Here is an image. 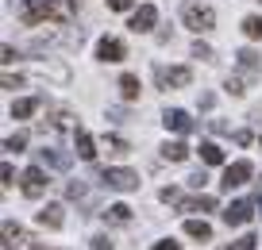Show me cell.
I'll use <instances>...</instances> for the list:
<instances>
[{"label": "cell", "instance_id": "cell-1", "mask_svg": "<svg viewBox=\"0 0 262 250\" xmlns=\"http://www.w3.org/2000/svg\"><path fill=\"white\" fill-rule=\"evenodd\" d=\"M155 77H158V85H162V89H185L189 81H193V73H189L185 65H158Z\"/></svg>", "mask_w": 262, "mask_h": 250}, {"label": "cell", "instance_id": "cell-2", "mask_svg": "<svg viewBox=\"0 0 262 250\" xmlns=\"http://www.w3.org/2000/svg\"><path fill=\"white\" fill-rule=\"evenodd\" d=\"M108 189H120V193H131V189H139V173L135 170H104L100 173Z\"/></svg>", "mask_w": 262, "mask_h": 250}, {"label": "cell", "instance_id": "cell-3", "mask_svg": "<svg viewBox=\"0 0 262 250\" xmlns=\"http://www.w3.org/2000/svg\"><path fill=\"white\" fill-rule=\"evenodd\" d=\"M181 16H185V24L193 27V31H212V24H216L212 8H201V4H185Z\"/></svg>", "mask_w": 262, "mask_h": 250}, {"label": "cell", "instance_id": "cell-4", "mask_svg": "<svg viewBox=\"0 0 262 250\" xmlns=\"http://www.w3.org/2000/svg\"><path fill=\"white\" fill-rule=\"evenodd\" d=\"M251 173H254V166L251 162H231L228 170H224V181H220V189H239V185H247V181H251Z\"/></svg>", "mask_w": 262, "mask_h": 250}, {"label": "cell", "instance_id": "cell-5", "mask_svg": "<svg viewBox=\"0 0 262 250\" xmlns=\"http://www.w3.org/2000/svg\"><path fill=\"white\" fill-rule=\"evenodd\" d=\"M19 19H24L27 27L50 19V0H24V4H19Z\"/></svg>", "mask_w": 262, "mask_h": 250}, {"label": "cell", "instance_id": "cell-6", "mask_svg": "<svg viewBox=\"0 0 262 250\" xmlns=\"http://www.w3.org/2000/svg\"><path fill=\"white\" fill-rule=\"evenodd\" d=\"M251 216H254V204H251V200H235V204H228V208H224V223H228V227L251 223Z\"/></svg>", "mask_w": 262, "mask_h": 250}, {"label": "cell", "instance_id": "cell-7", "mask_svg": "<svg viewBox=\"0 0 262 250\" xmlns=\"http://www.w3.org/2000/svg\"><path fill=\"white\" fill-rule=\"evenodd\" d=\"M24 193L31 196V200H39V196L47 193V173H42L39 166H31V170L24 173Z\"/></svg>", "mask_w": 262, "mask_h": 250}, {"label": "cell", "instance_id": "cell-8", "mask_svg": "<svg viewBox=\"0 0 262 250\" xmlns=\"http://www.w3.org/2000/svg\"><path fill=\"white\" fill-rule=\"evenodd\" d=\"M123 54H127V50H123L120 39H100L97 42V58L100 62H123Z\"/></svg>", "mask_w": 262, "mask_h": 250}, {"label": "cell", "instance_id": "cell-9", "mask_svg": "<svg viewBox=\"0 0 262 250\" xmlns=\"http://www.w3.org/2000/svg\"><path fill=\"white\" fill-rule=\"evenodd\" d=\"M162 123L170 131H178V135H185V131H193V120H189V112H181V108H170V112L162 116Z\"/></svg>", "mask_w": 262, "mask_h": 250}, {"label": "cell", "instance_id": "cell-10", "mask_svg": "<svg viewBox=\"0 0 262 250\" xmlns=\"http://www.w3.org/2000/svg\"><path fill=\"white\" fill-rule=\"evenodd\" d=\"M155 19H158V12L150 8V4H143V8L131 16V31H150V27H155Z\"/></svg>", "mask_w": 262, "mask_h": 250}, {"label": "cell", "instance_id": "cell-11", "mask_svg": "<svg viewBox=\"0 0 262 250\" xmlns=\"http://www.w3.org/2000/svg\"><path fill=\"white\" fill-rule=\"evenodd\" d=\"M74 146H77V158H85V162L97 158V143H93V135H85V131H77Z\"/></svg>", "mask_w": 262, "mask_h": 250}, {"label": "cell", "instance_id": "cell-12", "mask_svg": "<svg viewBox=\"0 0 262 250\" xmlns=\"http://www.w3.org/2000/svg\"><path fill=\"white\" fill-rule=\"evenodd\" d=\"M39 223H42V227H62V223H66L62 204H47V208L39 212Z\"/></svg>", "mask_w": 262, "mask_h": 250}, {"label": "cell", "instance_id": "cell-13", "mask_svg": "<svg viewBox=\"0 0 262 250\" xmlns=\"http://www.w3.org/2000/svg\"><path fill=\"white\" fill-rule=\"evenodd\" d=\"M216 196H193V200H181V212H212Z\"/></svg>", "mask_w": 262, "mask_h": 250}, {"label": "cell", "instance_id": "cell-14", "mask_svg": "<svg viewBox=\"0 0 262 250\" xmlns=\"http://www.w3.org/2000/svg\"><path fill=\"white\" fill-rule=\"evenodd\" d=\"M27 242V235L19 231L16 223H4V250H16V246H24Z\"/></svg>", "mask_w": 262, "mask_h": 250}, {"label": "cell", "instance_id": "cell-15", "mask_svg": "<svg viewBox=\"0 0 262 250\" xmlns=\"http://www.w3.org/2000/svg\"><path fill=\"white\" fill-rule=\"evenodd\" d=\"M185 235L189 239H212V227L205 219H185Z\"/></svg>", "mask_w": 262, "mask_h": 250}, {"label": "cell", "instance_id": "cell-16", "mask_svg": "<svg viewBox=\"0 0 262 250\" xmlns=\"http://www.w3.org/2000/svg\"><path fill=\"white\" fill-rule=\"evenodd\" d=\"M201 162H205V166H220L224 162V150L216 143H201Z\"/></svg>", "mask_w": 262, "mask_h": 250}, {"label": "cell", "instance_id": "cell-17", "mask_svg": "<svg viewBox=\"0 0 262 250\" xmlns=\"http://www.w3.org/2000/svg\"><path fill=\"white\" fill-rule=\"evenodd\" d=\"M104 219L108 223H131V208L127 204H112V208L104 212Z\"/></svg>", "mask_w": 262, "mask_h": 250}, {"label": "cell", "instance_id": "cell-18", "mask_svg": "<svg viewBox=\"0 0 262 250\" xmlns=\"http://www.w3.org/2000/svg\"><path fill=\"white\" fill-rule=\"evenodd\" d=\"M162 158H170V162H185V158H189V146H185V143H166V146H162Z\"/></svg>", "mask_w": 262, "mask_h": 250}, {"label": "cell", "instance_id": "cell-19", "mask_svg": "<svg viewBox=\"0 0 262 250\" xmlns=\"http://www.w3.org/2000/svg\"><path fill=\"white\" fill-rule=\"evenodd\" d=\"M120 93H123L127 100H135V97H139V77H131V73H123V77H120Z\"/></svg>", "mask_w": 262, "mask_h": 250}, {"label": "cell", "instance_id": "cell-20", "mask_svg": "<svg viewBox=\"0 0 262 250\" xmlns=\"http://www.w3.org/2000/svg\"><path fill=\"white\" fill-rule=\"evenodd\" d=\"M35 108H39V100H16V104H12V120H27Z\"/></svg>", "mask_w": 262, "mask_h": 250}, {"label": "cell", "instance_id": "cell-21", "mask_svg": "<svg viewBox=\"0 0 262 250\" xmlns=\"http://www.w3.org/2000/svg\"><path fill=\"white\" fill-rule=\"evenodd\" d=\"M243 35L247 39H262V16H247L243 19Z\"/></svg>", "mask_w": 262, "mask_h": 250}, {"label": "cell", "instance_id": "cell-22", "mask_svg": "<svg viewBox=\"0 0 262 250\" xmlns=\"http://www.w3.org/2000/svg\"><path fill=\"white\" fill-rule=\"evenodd\" d=\"M39 154H42V162L58 166V170H66V166H70V158H66V154H58V150H39Z\"/></svg>", "mask_w": 262, "mask_h": 250}, {"label": "cell", "instance_id": "cell-23", "mask_svg": "<svg viewBox=\"0 0 262 250\" xmlns=\"http://www.w3.org/2000/svg\"><path fill=\"white\" fill-rule=\"evenodd\" d=\"M24 146H27V135H24V131H16V135H8V139H4V150H24Z\"/></svg>", "mask_w": 262, "mask_h": 250}, {"label": "cell", "instance_id": "cell-24", "mask_svg": "<svg viewBox=\"0 0 262 250\" xmlns=\"http://www.w3.org/2000/svg\"><path fill=\"white\" fill-rule=\"evenodd\" d=\"M239 65H243V70H254V65H258V54H254V50H239Z\"/></svg>", "mask_w": 262, "mask_h": 250}, {"label": "cell", "instance_id": "cell-25", "mask_svg": "<svg viewBox=\"0 0 262 250\" xmlns=\"http://www.w3.org/2000/svg\"><path fill=\"white\" fill-rule=\"evenodd\" d=\"M104 146H108V154H127V143H123V139H104Z\"/></svg>", "mask_w": 262, "mask_h": 250}, {"label": "cell", "instance_id": "cell-26", "mask_svg": "<svg viewBox=\"0 0 262 250\" xmlns=\"http://www.w3.org/2000/svg\"><path fill=\"white\" fill-rule=\"evenodd\" d=\"M93 250H112V239H108V235H97V239H93Z\"/></svg>", "mask_w": 262, "mask_h": 250}, {"label": "cell", "instance_id": "cell-27", "mask_svg": "<svg viewBox=\"0 0 262 250\" xmlns=\"http://www.w3.org/2000/svg\"><path fill=\"white\" fill-rule=\"evenodd\" d=\"M135 0H108V8H116V12H127Z\"/></svg>", "mask_w": 262, "mask_h": 250}, {"label": "cell", "instance_id": "cell-28", "mask_svg": "<svg viewBox=\"0 0 262 250\" xmlns=\"http://www.w3.org/2000/svg\"><path fill=\"white\" fill-rule=\"evenodd\" d=\"M193 54H196V58H212V50H208L205 42H196V47H193Z\"/></svg>", "mask_w": 262, "mask_h": 250}, {"label": "cell", "instance_id": "cell-29", "mask_svg": "<svg viewBox=\"0 0 262 250\" xmlns=\"http://www.w3.org/2000/svg\"><path fill=\"white\" fill-rule=\"evenodd\" d=\"M205 181H208V177H205V170H201V173H193V177H189V185H193V189H201Z\"/></svg>", "mask_w": 262, "mask_h": 250}, {"label": "cell", "instance_id": "cell-30", "mask_svg": "<svg viewBox=\"0 0 262 250\" xmlns=\"http://www.w3.org/2000/svg\"><path fill=\"white\" fill-rule=\"evenodd\" d=\"M254 242H258L254 235H243V239H239V246H243V250H254Z\"/></svg>", "mask_w": 262, "mask_h": 250}, {"label": "cell", "instance_id": "cell-31", "mask_svg": "<svg viewBox=\"0 0 262 250\" xmlns=\"http://www.w3.org/2000/svg\"><path fill=\"white\" fill-rule=\"evenodd\" d=\"M155 250H178V242H173V239H162V242H155Z\"/></svg>", "mask_w": 262, "mask_h": 250}, {"label": "cell", "instance_id": "cell-32", "mask_svg": "<svg viewBox=\"0 0 262 250\" xmlns=\"http://www.w3.org/2000/svg\"><path fill=\"white\" fill-rule=\"evenodd\" d=\"M220 250H243V246H239V242H235V246H220Z\"/></svg>", "mask_w": 262, "mask_h": 250}, {"label": "cell", "instance_id": "cell-33", "mask_svg": "<svg viewBox=\"0 0 262 250\" xmlns=\"http://www.w3.org/2000/svg\"><path fill=\"white\" fill-rule=\"evenodd\" d=\"M258 208H262V200H258Z\"/></svg>", "mask_w": 262, "mask_h": 250}]
</instances>
